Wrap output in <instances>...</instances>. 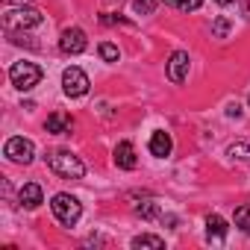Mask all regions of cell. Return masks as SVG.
<instances>
[{
    "mask_svg": "<svg viewBox=\"0 0 250 250\" xmlns=\"http://www.w3.org/2000/svg\"><path fill=\"white\" fill-rule=\"evenodd\" d=\"M47 165H50L59 177H65V180H80V177H85V165L80 162V156L65 153V150L50 153V156H47Z\"/></svg>",
    "mask_w": 250,
    "mask_h": 250,
    "instance_id": "1",
    "label": "cell"
},
{
    "mask_svg": "<svg viewBox=\"0 0 250 250\" xmlns=\"http://www.w3.org/2000/svg\"><path fill=\"white\" fill-rule=\"evenodd\" d=\"M50 209H53L56 221H59V224H65V227H74V224L80 221V215H83V206H80V200H77L74 194H68V191H59V194L53 197Z\"/></svg>",
    "mask_w": 250,
    "mask_h": 250,
    "instance_id": "2",
    "label": "cell"
},
{
    "mask_svg": "<svg viewBox=\"0 0 250 250\" xmlns=\"http://www.w3.org/2000/svg\"><path fill=\"white\" fill-rule=\"evenodd\" d=\"M9 80H12L15 88L30 91V88L39 85V80H42V68L33 65V62H15V65L9 68Z\"/></svg>",
    "mask_w": 250,
    "mask_h": 250,
    "instance_id": "3",
    "label": "cell"
},
{
    "mask_svg": "<svg viewBox=\"0 0 250 250\" xmlns=\"http://www.w3.org/2000/svg\"><path fill=\"white\" fill-rule=\"evenodd\" d=\"M42 21H44V15L39 9H12L3 15L6 30H30V27H39Z\"/></svg>",
    "mask_w": 250,
    "mask_h": 250,
    "instance_id": "4",
    "label": "cell"
},
{
    "mask_svg": "<svg viewBox=\"0 0 250 250\" xmlns=\"http://www.w3.org/2000/svg\"><path fill=\"white\" fill-rule=\"evenodd\" d=\"M88 77L77 68V65H71V68H65V74H62V91L68 94V97H85L88 94Z\"/></svg>",
    "mask_w": 250,
    "mask_h": 250,
    "instance_id": "5",
    "label": "cell"
},
{
    "mask_svg": "<svg viewBox=\"0 0 250 250\" xmlns=\"http://www.w3.org/2000/svg\"><path fill=\"white\" fill-rule=\"evenodd\" d=\"M3 153H6V159H9V162L30 165V162H33V156H36V147H33V142H30V139L15 136V139H9V142H6Z\"/></svg>",
    "mask_w": 250,
    "mask_h": 250,
    "instance_id": "6",
    "label": "cell"
},
{
    "mask_svg": "<svg viewBox=\"0 0 250 250\" xmlns=\"http://www.w3.org/2000/svg\"><path fill=\"white\" fill-rule=\"evenodd\" d=\"M59 47H62L65 56H80V53L88 47V39H85V33H83L80 27H68V30L62 33V39H59Z\"/></svg>",
    "mask_w": 250,
    "mask_h": 250,
    "instance_id": "7",
    "label": "cell"
},
{
    "mask_svg": "<svg viewBox=\"0 0 250 250\" xmlns=\"http://www.w3.org/2000/svg\"><path fill=\"white\" fill-rule=\"evenodd\" d=\"M186 77H188V53L186 50H174L171 59H168V80L174 85H180V83H186Z\"/></svg>",
    "mask_w": 250,
    "mask_h": 250,
    "instance_id": "8",
    "label": "cell"
},
{
    "mask_svg": "<svg viewBox=\"0 0 250 250\" xmlns=\"http://www.w3.org/2000/svg\"><path fill=\"white\" fill-rule=\"evenodd\" d=\"M18 200H21V206H27V209H39L42 200H44V191H42L39 183H24L21 191H18Z\"/></svg>",
    "mask_w": 250,
    "mask_h": 250,
    "instance_id": "9",
    "label": "cell"
},
{
    "mask_svg": "<svg viewBox=\"0 0 250 250\" xmlns=\"http://www.w3.org/2000/svg\"><path fill=\"white\" fill-rule=\"evenodd\" d=\"M115 165L124 168V171H133V168L139 165V159H136V147H133L130 142H121V145L115 147Z\"/></svg>",
    "mask_w": 250,
    "mask_h": 250,
    "instance_id": "10",
    "label": "cell"
},
{
    "mask_svg": "<svg viewBox=\"0 0 250 250\" xmlns=\"http://www.w3.org/2000/svg\"><path fill=\"white\" fill-rule=\"evenodd\" d=\"M71 127H74V121H71V115H65V112H53V115H47V124H44V130L53 133V136L71 133Z\"/></svg>",
    "mask_w": 250,
    "mask_h": 250,
    "instance_id": "11",
    "label": "cell"
},
{
    "mask_svg": "<svg viewBox=\"0 0 250 250\" xmlns=\"http://www.w3.org/2000/svg\"><path fill=\"white\" fill-rule=\"evenodd\" d=\"M227 229H229V224H227L221 215H209V218H206V235H209V241L221 244V241L227 238Z\"/></svg>",
    "mask_w": 250,
    "mask_h": 250,
    "instance_id": "12",
    "label": "cell"
},
{
    "mask_svg": "<svg viewBox=\"0 0 250 250\" xmlns=\"http://www.w3.org/2000/svg\"><path fill=\"white\" fill-rule=\"evenodd\" d=\"M171 147H174V145H171V136H168V133L156 130V133L150 136V153H153V156H159V159H162V156H168V153H171Z\"/></svg>",
    "mask_w": 250,
    "mask_h": 250,
    "instance_id": "13",
    "label": "cell"
},
{
    "mask_svg": "<svg viewBox=\"0 0 250 250\" xmlns=\"http://www.w3.org/2000/svg\"><path fill=\"white\" fill-rule=\"evenodd\" d=\"M133 247H136V250H147V247H150V250H162L165 241H162L159 235H147V232H145V235H136V238H133Z\"/></svg>",
    "mask_w": 250,
    "mask_h": 250,
    "instance_id": "14",
    "label": "cell"
},
{
    "mask_svg": "<svg viewBox=\"0 0 250 250\" xmlns=\"http://www.w3.org/2000/svg\"><path fill=\"white\" fill-rule=\"evenodd\" d=\"M232 221H235V227H238L244 235H250V206H247V203H244V206H235Z\"/></svg>",
    "mask_w": 250,
    "mask_h": 250,
    "instance_id": "15",
    "label": "cell"
},
{
    "mask_svg": "<svg viewBox=\"0 0 250 250\" xmlns=\"http://www.w3.org/2000/svg\"><path fill=\"white\" fill-rule=\"evenodd\" d=\"M136 215H139V218H145V221H153V218L159 215V206H156L153 200H147V203H139V206H136Z\"/></svg>",
    "mask_w": 250,
    "mask_h": 250,
    "instance_id": "16",
    "label": "cell"
},
{
    "mask_svg": "<svg viewBox=\"0 0 250 250\" xmlns=\"http://www.w3.org/2000/svg\"><path fill=\"white\" fill-rule=\"evenodd\" d=\"M162 3L177 6V9H183V12H194V9H200V6H203V0H162Z\"/></svg>",
    "mask_w": 250,
    "mask_h": 250,
    "instance_id": "17",
    "label": "cell"
},
{
    "mask_svg": "<svg viewBox=\"0 0 250 250\" xmlns=\"http://www.w3.org/2000/svg\"><path fill=\"white\" fill-rule=\"evenodd\" d=\"M229 27H232L229 18H215V21H212V36H215V39H227V36H229Z\"/></svg>",
    "mask_w": 250,
    "mask_h": 250,
    "instance_id": "18",
    "label": "cell"
},
{
    "mask_svg": "<svg viewBox=\"0 0 250 250\" xmlns=\"http://www.w3.org/2000/svg\"><path fill=\"white\" fill-rule=\"evenodd\" d=\"M97 53H100V59H103V62H118V47H115V44H109V42H103V44L97 47Z\"/></svg>",
    "mask_w": 250,
    "mask_h": 250,
    "instance_id": "19",
    "label": "cell"
},
{
    "mask_svg": "<svg viewBox=\"0 0 250 250\" xmlns=\"http://www.w3.org/2000/svg\"><path fill=\"white\" fill-rule=\"evenodd\" d=\"M227 153H229L232 159H238V162H250V147H247V145H241V142H238V145H232Z\"/></svg>",
    "mask_w": 250,
    "mask_h": 250,
    "instance_id": "20",
    "label": "cell"
},
{
    "mask_svg": "<svg viewBox=\"0 0 250 250\" xmlns=\"http://www.w3.org/2000/svg\"><path fill=\"white\" fill-rule=\"evenodd\" d=\"M133 9H136L139 15H153L156 0H133Z\"/></svg>",
    "mask_w": 250,
    "mask_h": 250,
    "instance_id": "21",
    "label": "cell"
},
{
    "mask_svg": "<svg viewBox=\"0 0 250 250\" xmlns=\"http://www.w3.org/2000/svg\"><path fill=\"white\" fill-rule=\"evenodd\" d=\"M215 3H221V6H227V3H235V0H215Z\"/></svg>",
    "mask_w": 250,
    "mask_h": 250,
    "instance_id": "22",
    "label": "cell"
},
{
    "mask_svg": "<svg viewBox=\"0 0 250 250\" xmlns=\"http://www.w3.org/2000/svg\"><path fill=\"white\" fill-rule=\"evenodd\" d=\"M6 3H30V0H6Z\"/></svg>",
    "mask_w": 250,
    "mask_h": 250,
    "instance_id": "23",
    "label": "cell"
},
{
    "mask_svg": "<svg viewBox=\"0 0 250 250\" xmlns=\"http://www.w3.org/2000/svg\"><path fill=\"white\" fill-rule=\"evenodd\" d=\"M247 103H250V97H247Z\"/></svg>",
    "mask_w": 250,
    "mask_h": 250,
    "instance_id": "24",
    "label": "cell"
}]
</instances>
